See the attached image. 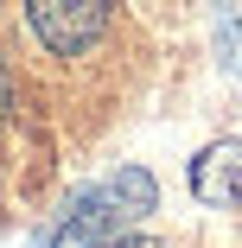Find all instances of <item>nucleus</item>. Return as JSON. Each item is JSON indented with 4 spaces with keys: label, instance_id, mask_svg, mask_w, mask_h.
<instances>
[{
    "label": "nucleus",
    "instance_id": "f257e3e1",
    "mask_svg": "<svg viewBox=\"0 0 242 248\" xmlns=\"http://www.w3.org/2000/svg\"><path fill=\"white\" fill-rule=\"evenodd\" d=\"M153 178L147 172H115L109 185H96L89 197H77L70 204V217L58 223V235H51V248H102L121 223H134V217H147L153 210Z\"/></svg>",
    "mask_w": 242,
    "mask_h": 248
},
{
    "label": "nucleus",
    "instance_id": "f03ea898",
    "mask_svg": "<svg viewBox=\"0 0 242 248\" xmlns=\"http://www.w3.org/2000/svg\"><path fill=\"white\" fill-rule=\"evenodd\" d=\"M26 26H32V38L51 58H83L89 45L109 32V7L102 0H32Z\"/></svg>",
    "mask_w": 242,
    "mask_h": 248
},
{
    "label": "nucleus",
    "instance_id": "7ed1b4c3",
    "mask_svg": "<svg viewBox=\"0 0 242 248\" xmlns=\"http://www.w3.org/2000/svg\"><path fill=\"white\" fill-rule=\"evenodd\" d=\"M191 191L217 210H236L242 204V140H217L191 159Z\"/></svg>",
    "mask_w": 242,
    "mask_h": 248
},
{
    "label": "nucleus",
    "instance_id": "20e7f679",
    "mask_svg": "<svg viewBox=\"0 0 242 248\" xmlns=\"http://www.w3.org/2000/svg\"><path fill=\"white\" fill-rule=\"evenodd\" d=\"M223 51H236V58H229V64H236V70H242V26H223Z\"/></svg>",
    "mask_w": 242,
    "mask_h": 248
},
{
    "label": "nucleus",
    "instance_id": "39448f33",
    "mask_svg": "<svg viewBox=\"0 0 242 248\" xmlns=\"http://www.w3.org/2000/svg\"><path fill=\"white\" fill-rule=\"evenodd\" d=\"M7 102H13V89H7V70H0V115H7Z\"/></svg>",
    "mask_w": 242,
    "mask_h": 248
}]
</instances>
